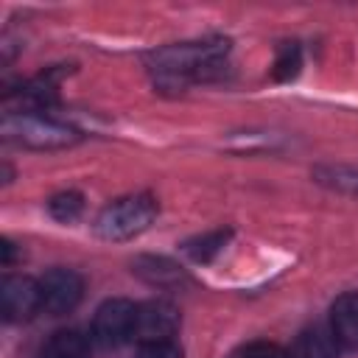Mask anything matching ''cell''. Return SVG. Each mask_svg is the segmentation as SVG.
I'll list each match as a JSON object with an SVG mask.
<instances>
[{
  "label": "cell",
  "instance_id": "cell-1",
  "mask_svg": "<svg viewBox=\"0 0 358 358\" xmlns=\"http://www.w3.org/2000/svg\"><path fill=\"white\" fill-rule=\"evenodd\" d=\"M229 53V39L213 36L199 42H179L157 50L151 56V67L157 70V78L162 84H185L196 81L210 70H218L221 62Z\"/></svg>",
  "mask_w": 358,
  "mask_h": 358
},
{
  "label": "cell",
  "instance_id": "cell-2",
  "mask_svg": "<svg viewBox=\"0 0 358 358\" xmlns=\"http://www.w3.org/2000/svg\"><path fill=\"white\" fill-rule=\"evenodd\" d=\"M3 134L25 148L50 151V148H67L78 140V131L45 112H22L8 109L3 115Z\"/></svg>",
  "mask_w": 358,
  "mask_h": 358
},
{
  "label": "cell",
  "instance_id": "cell-3",
  "mask_svg": "<svg viewBox=\"0 0 358 358\" xmlns=\"http://www.w3.org/2000/svg\"><path fill=\"white\" fill-rule=\"evenodd\" d=\"M157 213H159V207H157L154 196H148V193L123 196L98 213L95 232L103 241H129V238L145 232L154 224Z\"/></svg>",
  "mask_w": 358,
  "mask_h": 358
},
{
  "label": "cell",
  "instance_id": "cell-4",
  "mask_svg": "<svg viewBox=\"0 0 358 358\" xmlns=\"http://www.w3.org/2000/svg\"><path fill=\"white\" fill-rule=\"evenodd\" d=\"M134 313L137 305L129 299H106L92 316V341L103 350L120 347L134 338Z\"/></svg>",
  "mask_w": 358,
  "mask_h": 358
},
{
  "label": "cell",
  "instance_id": "cell-5",
  "mask_svg": "<svg viewBox=\"0 0 358 358\" xmlns=\"http://www.w3.org/2000/svg\"><path fill=\"white\" fill-rule=\"evenodd\" d=\"M39 296H42V310L45 313L64 316L81 302L84 280L73 268H50L39 277Z\"/></svg>",
  "mask_w": 358,
  "mask_h": 358
},
{
  "label": "cell",
  "instance_id": "cell-6",
  "mask_svg": "<svg viewBox=\"0 0 358 358\" xmlns=\"http://www.w3.org/2000/svg\"><path fill=\"white\" fill-rule=\"evenodd\" d=\"M179 330V310L165 299H148L137 305L134 313V338L140 344H162L171 341Z\"/></svg>",
  "mask_w": 358,
  "mask_h": 358
},
{
  "label": "cell",
  "instance_id": "cell-7",
  "mask_svg": "<svg viewBox=\"0 0 358 358\" xmlns=\"http://www.w3.org/2000/svg\"><path fill=\"white\" fill-rule=\"evenodd\" d=\"M0 302H3V319L6 322L31 319L36 310H42L39 280H31L22 274H8L0 285Z\"/></svg>",
  "mask_w": 358,
  "mask_h": 358
},
{
  "label": "cell",
  "instance_id": "cell-8",
  "mask_svg": "<svg viewBox=\"0 0 358 358\" xmlns=\"http://www.w3.org/2000/svg\"><path fill=\"white\" fill-rule=\"evenodd\" d=\"M330 336L344 350H358V294H341L330 310Z\"/></svg>",
  "mask_w": 358,
  "mask_h": 358
},
{
  "label": "cell",
  "instance_id": "cell-9",
  "mask_svg": "<svg viewBox=\"0 0 358 358\" xmlns=\"http://www.w3.org/2000/svg\"><path fill=\"white\" fill-rule=\"evenodd\" d=\"M131 271L157 288H171V285H179L185 280V271L176 263H171L168 257H154V255L137 257L131 263Z\"/></svg>",
  "mask_w": 358,
  "mask_h": 358
},
{
  "label": "cell",
  "instance_id": "cell-10",
  "mask_svg": "<svg viewBox=\"0 0 358 358\" xmlns=\"http://www.w3.org/2000/svg\"><path fill=\"white\" fill-rule=\"evenodd\" d=\"M92 350H90V338L81 336L78 330H59L53 333L36 358H90Z\"/></svg>",
  "mask_w": 358,
  "mask_h": 358
},
{
  "label": "cell",
  "instance_id": "cell-11",
  "mask_svg": "<svg viewBox=\"0 0 358 358\" xmlns=\"http://www.w3.org/2000/svg\"><path fill=\"white\" fill-rule=\"evenodd\" d=\"M291 358H336V338L322 330H305L296 338Z\"/></svg>",
  "mask_w": 358,
  "mask_h": 358
},
{
  "label": "cell",
  "instance_id": "cell-12",
  "mask_svg": "<svg viewBox=\"0 0 358 358\" xmlns=\"http://www.w3.org/2000/svg\"><path fill=\"white\" fill-rule=\"evenodd\" d=\"M316 179L333 190L341 193H352L358 196V171L355 168H344V165H322L316 168Z\"/></svg>",
  "mask_w": 358,
  "mask_h": 358
},
{
  "label": "cell",
  "instance_id": "cell-13",
  "mask_svg": "<svg viewBox=\"0 0 358 358\" xmlns=\"http://www.w3.org/2000/svg\"><path fill=\"white\" fill-rule=\"evenodd\" d=\"M48 213H50L56 221L70 224V221H76V218L84 213V196L76 193V190H62V193L50 196V201H48Z\"/></svg>",
  "mask_w": 358,
  "mask_h": 358
},
{
  "label": "cell",
  "instance_id": "cell-14",
  "mask_svg": "<svg viewBox=\"0 0 358 358\" xmlns=\"http://www.w3.org/2000/svg\"><path fill=\"white\" fill-rule=\"evenodd\" d=\"M227 238H229V232H207V235H201V238H196V241H187V243H185V252H187L196 263H210V260L227 246Z\"/></svg>",
  "mask_w": 358,
  "mask_h": 358
},
{
  "label": "cell",
  "instance_id": "cell-15",
  "mask_svg": "<svg viewBox=\"0 0 358 358\" xmlns=\"http://www.w3.org/2000/svg\"><path fill=\"white\" fill-rule=\"evenodd\" d=\"M299 67H302L299 45H296V42H288V45L280 48L277 62H274V67H271V76H274V81H288V78H294V76L299 73Z\"/></svg>",
  "mask_w": 358,
  "mask_h": 358
},
{
  "label": "cell",
  "instance_id": "cell-16",
  "mask_svg": "<svg viewBox=\"0 0 358 358\" xmlns=\"http://www.w3.org/2000/svg\"><path fill=\"white\" fill-rule=\"evenodd\" d=\"M137 358H182V352L173 341H162V344H143Z\"/></svg>",
  "mask_w": 358,
  "mask_h": 358
},
{
  "label": "cell",
  "instance_id": "cell-17",
  "mask_svg": "<svg viewBox=\"0 0 358 358\" xmlns=\"http://www.w3.org/2000/svg\"><path fill=\"white\" fill-rule=\"evenodd\" d=\"M243 358H291L282 347H277V344H268V341H257V344H252L246 352H243Z\"/></svg>",
  "mask_w": 358,
  "mask_h": 358
}]
</instances>
